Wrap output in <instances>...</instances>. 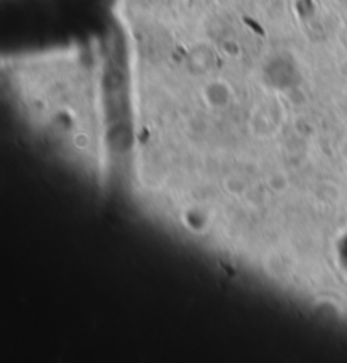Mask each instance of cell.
Wrapping results in <instances>:
<instances>
[{
    "mask_svg": "<svg viewBox=\"0 0 347 363\" xmlns=\"http://www.w3.org/2000/svg\"><path fill=\"white\" fill-rule=\"evenodd\" d=\"M202 95L210 107H224L231 102L232 89L227 82L212 80L203 87Z\"/></svg>",
    "mask_w": 347,
    "mask_h": 363,
    "instance_id": "6da1fadb",
    "label": "cell"
}]
</instances>
